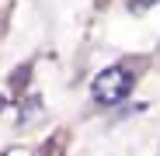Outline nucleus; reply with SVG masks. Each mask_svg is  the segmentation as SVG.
<instances>
[{
	"label": "nucleus",
	"instance_id": "1",
	"mask_svg": "<svg viewBox=\"0 0 160 156\" xmlns=\"http://www.w3.org/2000/svg\"><path fill=\"white\" fill-rule=\"evenodd\" d=\"M129 90H132V76H129L125 66H108V69H101V73L94 76V83H91L94 101H98V104H108V108L118 104Z\"/></svg>",
	"mask_w": 160,
	"mask_h": 156
},
{
	"label": "nucleus",
	"instance_id": "2",
	"mask_svg": "<svg viewBox=\"0 0 160 156\" xmlns=\"http://www.w3.org/2000/svg\"><path fill=\"white\" fill-rule=\"evenodd\" d=\"M157 4H160V0H129V11H132V14H146V11L157 7Z\"/></svg>",
	"mask_w": 160,
	"mask_h": 156
},
{
	"label": "nucleus",
	"instance_id": "3",
	"mask_svg": "<svg viewBox=\"0 0 160 156\" xmlns=\"http://www.w3.org/2000/svg\"><path fill=\"white\" fill-rule=\"evenodd\" d=\"M4 104H7V97H0V111H4Z\"/></svg>",
	"mask_w": 160,
	"mask_h": 156
}]
</instances>
